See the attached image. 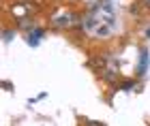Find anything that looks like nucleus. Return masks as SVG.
I'll return each mask as SVG.
<instances>
[{
	"label": "nucleus",
	"instance_id": "f257e3e1",
	"mask_svg": "<svg viewBox=\"0 0 150 126\" xmlns=\"http://www.w3.org/2000/svg\"><path fill=\"white\" fill-rule=\"evenodd\" d=\"M148 71V51L142 49V58H139V66H137V77H144Z\"/></svg>",
	"mask_w": 150,
	"mask_h": 126
},
{
	"label": "nucleus",
	"instance_id": "f03ea898",
	"mask_svg": "<svg viewBox=\"0 0 150 126\" xmlns=\"http://www.w3.org/2000/svg\"><path fill=\"white\" fill-rule=\"evenodd\" d=\"M43 34H45L43 28H35V30L28 34V45H39V38L43 36Z\"/></svg>",
	"mask_w": 150,
	"mask_h": 126
},
{
	"label": "nucleus",
	"instance_id": "7ed1b4c3",
	"mask_svg": "<svg viewBox=\"0 0 150 126\" xmlns=\"http://www.w3.org/2000/svg\"><path fill=\"white\" fill-rule=\"evenodd\" d=\"M71 19H73V15H62V17L54 19V26H56V28H69V26L73 24Z\"/></svg>",
	"mask_w": 150,
	"mask_h": 126
},
{
	"label": "nucleus",
	"instance_id": "20e7f679",
	"mask_svg": "<svg viewBox=\"0 0 150 126\" xmlns=\"http://www.w3.org/2000/svg\"><path fill=\"white\" fill-rule=\"evenodd\" d=\"M118 77H120V75H118L116 71H110V69H107V71H103V79H105V81H110V83H114Z\"/></svg>",
	"mask_w": 150,
	"mask_h": 126
},
{
	"label": "nucleus",
	"instance_id": "39448f33",
	"mask_svg": "<svg viewBox=\"0 0 150 126\" xmlns=\"http://www.w3.org/2000/svg\"><path fill=\"white\" fill-rule=\"evenodd\" d=\"M135 88V81H125L120 85V90H125V92H129V90H133Z\"/></svg>",
	"mask_w": 150,
	"mask_h": 126
},
{
	"label": "nucleus",
	"instance_id": "423d86ee",
	"mask_svg": "<svg viewBox=\"0 0 150 126\" xmlns=\"http://www.w3.org/2000/svg\"><path fill=\"white\" fill-rule=\"evenodd\" d=\"M13 34H15V32H13V30H4V43H9Z\"/></svg>",
	"mask_w": 150,
	"mask_h": 126
},
{
	"label": "nucleus",
	"instance_id": "0eeeda50",
	"mask_svg": "<svg viewBox=\"0 0 150 126\" xmlns=\"http://www.w3.org/2000/svg\"><path fill=\"white\" fill-rule=\"evenodd\" d=\"M142 4H144L146 9H150V0H142Z\"/></svg>",
	"mask_w": 150,
	"mask_h": 126
},
{
	"label": "nucleus",
	"instance_id": "6e6552de",
	"mask_svg": "<svg viewBox=\"0 0 150 126\" xmlns=\"http://www.w3.org/2000/svg\"><path fill=\"white\" fill-rule=\"evenodd\" d=\"M146 36H148V38H150V28H148V30H146Z\"/></svg>",
	"mask_w": 150,
	"mask_h": 126
}]
</instances>
